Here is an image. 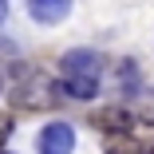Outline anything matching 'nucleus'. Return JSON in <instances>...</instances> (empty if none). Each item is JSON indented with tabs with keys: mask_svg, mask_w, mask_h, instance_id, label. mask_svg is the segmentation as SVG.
Listing matches in <instances>:
<instances>
[{
	"mask_svg": "<svg viewBox=\"0 0 154 154\" xmlns=\"http://www.w3.org/2000/svg\"><path fill=\"white\" fill-rule=\"evenodd\" d=\"M0 154H8V150H4V146H0Z\"/></svg>",
	"mask_w": 154,
	"mask_h": 154,
	"instance_id": "f8f14e48",
	"label": "nucleus"
},
{
	"mask_svg": "<svg viewBox=\"0 0 154 154\" xmlns=\"http://www.w3.org/2000/svg\"><path fill=\"white\" fill-rule=\"evenodd\" d=\"M0 91H4V75H0Z\"/></svg>",
	"mask_w": 154,
	"mask_h": 154,
	"instance_id": "9b49d317",
	"label": "nucleus"
},
{
	"mask_svg": "<svg viewBox=\"0 0 154 154\" xmlns=\"http://www.w3.org/2000/svg\"><path fill=\"white\" fill-rule=\"evenodd\" d=\"M59 99H63L59 83H55L51 75H44V71H36V67H28V71L20 75V83L12 87V103H16L20 111H48V107H55Z\"/></svg>",
	"mask_w": 154,
	"mask_h": 154,
	"instance_id": "f257e3e1",
	"label": "nucleus"
},
{
	"mask_svg": "<svg viewBox=\"0 0 154 154\" xmlns=\"http://www.w3.org/2000/svg\"><path fill=\"white\" fill-rule=\"evenodd\" d=\"M28 16L36 24H63L71 16V0H28Z\"/></svg>",
	"mask_w": 154,
	"mask_h": 154,
	"instance_id": "39448f33",
	"label": "nucleus"
},
{
	"mask_svg": "<svg viewBox=\"0 0 154 154\" xmlns=\"http://www.w3.org/2000/svg\"><path fill=\"white\" fill-rule=\"evenodd\" d=\"M8 16V0H0V20H4Z\"/></svg>",
	"mask_w": 154,
	"mask_h": 154,
	"instance_id": "9d476101",
	"label": "nucleus"
},
{
	"mask_svg": "<svg viewBox=\"0 0 154 154\" xmlns=\"http://www.w3.org/2000/svg\"><path fill=\"white\" fill-rule=\"evenodd\" d=\"M59 71L63 75H99L103 71V55L91 48H71L59 55Z\"/></svg>",
	"mask_w": 154,
	"mask_h": 154,
	"instance_id": "20e7f679",
	"label": "nucleus"
},
{
	"mask_svg": "<svg viewBox=\"0 0 154 154\" xmlns=\"http://www.w3.org/2000/svg\"><path fill=\"white\" fill-rule=\"evenodd\" d=\"M8 134H12V115H8V111H0V146L8 142Z\"/></svg>",
	"mask_w": 154,
	"mask_h": 154,
	"instance_id": "6e6552de",
	"label": "nucleus"
},
{
	"mask_svg": "<svg viewBox=\"0 0 154 154\" xmlns=\"http://www.w3.org/2000/svg\"><path fill=\"white\" fill-rule=\"evenodd\" d=\"M87 122L95 131H103V134H127L134 127V115L122 107V103H107V107H95V111H91Z\"/></svg>",
	"mask_w": 154,
	"mask_h": 154,
	"instance_id": "f03ea898",
	"label": "nucleus"
},
{
	"mask_svg": "<svg viewBox=\"0 0 154 154\" xmlns=\"http://www.w3.org/2000/svg\"><path fill=\"white\" fill-rule=\"evenodd\" d=\"M107 154H142V142L127 131V134H111L107 138Z\"/></svg>",
	"mask_w": 154,
	"mask_h": 154,
	"instance_id": "0eeeda50",
	"label": "nucleus"
},
{
	"mask_svg": "<svg viewBox=\"0 0 154 154\" xmlns=\"http://www.w3.org/2000/svg\"><path fill=\"white\" fill-rule=\"evenodd\" d=\"M142 154H154V134H150V142H142Z\"/></svg>",
	"mask_w": 154,
	"mask_h": 154,
	"instance_id": "1a4fd4ad",
	"label": "nucleus"
},
{
	"mask_svg": "<svg viewBox=\"0 0 154 154\" xmlns=\"http://www.w3.org/2000/svg\"><path fill=\"white\" fill-rule=\"evenodd\" d=\"M36 150L40 154H71L75 150V127L71 122H48L36 138Z\"/></svg>",
	"mask_w": 154,
	"mask_h": 154,
	"instance_id": "7ed1b4c3",
	"label": "nucleus"
},
{
	"mask_svg": "<svg viewBox=\"0 0 154 154\" xmlns=\"http://www.w3.org/2000/svg\"><path fill=\"white\" fill-rule=\"evenodd\" d=\"M59 91L71 95V99H79V103H91L99 95V75H63L59 79Z\"/></svg>",
	"mask_w": 154,
	"mask_h": 154,
	"instance_id": "423d86ee",
	"label": "nucleus"
}]
</instances>
